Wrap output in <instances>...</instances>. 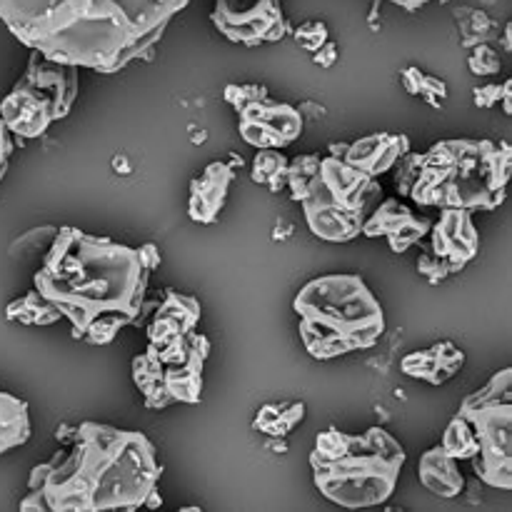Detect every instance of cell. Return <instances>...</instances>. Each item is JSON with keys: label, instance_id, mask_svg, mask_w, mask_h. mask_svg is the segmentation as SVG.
<instances>
[{"label": "cell", "instance_id": "cell-1", "mask_svg": "<svg viewBox=\"0 0 512 512\" xmlns=\"http://www.w3.org/2000/svg\"><path fill=\"white\" fill-rule=\"evenodd\" d=\"M160 268L153 243L140 248L65 225L33 275V288L70 323V335L110 345L128 325L140 328L150 275Z\"/></svg>", "mask_w": 512, "mask_h": 512}, {"label": "cell", "instance_id": "cell-2", "mask_svg": "<svg viewBox=\"0 0 512 512\" xmlns=\"http://www.w3.org/2000/svg\"><path fill=\"white\" fill-rule=\"evenodd\" d=\"M190 0H0L15 40L53 63L118 73L153 58L170 20Z\"/></svg>", "mask_w": 512, "mask_h": 512}, {"label": "cell", "instance_id": "cell-3", "mask_svg": "<svg viewBox=\"0 0 512 512\" xmlns=\"http://www.w3.org/2000/svg\"><path fill=\"white\" fill-rule=\"evenodd\" d=\"M55 438L68 450L35 465L23 512H133L158 488L163 465L140 430L85 420L63 425Z\"/></svg>", "mask_w": 512, "mask_h": 512}, {"label": "cell", "instance_id": "cell-4", "mask_svg": "<svg viewBox=\"0 0 512 512\" xmlns=\"http://www.w3.org/2000/svg\"><path fill=\"white\" fill-rule=\"evenodd\" d=\"M405 450L380 425L363 435L328 428L315 438L310 453L313 483L325 500L345 510L378 508L393 498Z\"/></svg>", "mask_w": 512, "mask_h": 512}, {"label": "cell", "instance_id": "cell-5", "mask_svg": "<svg viewBox=\"0 0 512 512\" xmlns=\"http://www.w3.org/2000/svg\"><path fill=\"white\" fill-rule=\"evenodd\" d=\"M512 148L505 140H440L420 155L408 198L423 208L495 210L508 198Z\"/></svg>", "mask_w": 512, "mask_h": 512}, {"label": "cell", "instance_id": "cell-6", "mask_svg": "<svg viewBox=\"0 0 512 512\" xmlns=\"http://www.w3.org/2000/svg\"><path fill=\"white\" fill-rule=\"evenodd\" d=\"M298 333L315 360L370 350L385 333V310L360 275L333 273L305 283L293 300Z\"/></svg>", "mask_w": 512, "mask_h": 512}, {"label": "cell", "instance_id": "cell-7", "mask_svg": "<svg viewBox=\"0 0 512 512\" xmlns=\"http://www.w3.org/2000/svg\"><path fill=\"white\" fill-rule=\"evenodd\" d=\"M383 200V185L340 158H320L318 173L300 200L305 223L325 243H350L363 235V225Z\"/></svg>", "mask_w": 512, "mask_h": 512}, {"label": "cell", "instance_id": "cell-8", "mask_svg": "<svg viewBox=\"0 0 512 512\" xmlns=\"http://www.w3.org/2000/svg\"><path fill=\"white\" fill-rule=\"evenodd\" d=\"M75 98L78 68L53 63L40 53H33L23 78L0 100V120L15 138H43L55 120L68 118Z\"/></svg>", "mask_w": 512, "mask_h": 512}, {"label": "cell", "instance_id": "cell-9", "mask_svg": "<svg viewBox=\"0 0 512 512\" xmlns=\"http://www.w3.org/2000/svg\"><path fill=\"white\" fill-rule=\"evenodd\" d=\"M210 355V340L203 333L173 343L153 345L133 358V383L150 410H165L170 405H195L203 395V370Z\"/></svg>", "mask_w": 512, "mask_h": 512}, {"label": "cell", "instance_id": "cell-10", "mask_svg": "<svg viewBox=\"0 0 512 512\" xmlns=\"http://www.w3.org/2000/svg\"><path fill=\"white\" fill-rule=\"evenodd\" d=\"M458 415L473 425L478 438V455L470 463L480 483L512 490V368H503L470 393Z\"/></svg>", "mask_w": 512, "mask_h": 512}, {"label": "cell", "instance_id": "cell-11", "mask_svg": "<svg viewBox=\"0 0 512 512\" xmlns=\"http://www.w3.org/2000/svg\"><path fill=\"white\" fill-rule=\"evenodd\" d=\"M430 238L420 240L418 273L430 285H440L458 275L478 258L480 233L468 210L445 208L438 223L430 225Z\"/></svg>", "mask_w": 512, "mask_h": 512}, {"label": "cell", "instance_id": "cell-12", "mask_svg": "<svg viewBox=\"0 0 512 512\" xmlns=\"http://www.w3.org/2000/svg\"><path fill=\"white\" fill-rule=\"evenodd\" d=\"M210 20L220 35L245 48L280 43L290 30L280 0H215Z\"/></svg>", "mask_w": 512, "mask_h": 512}, {"label": "cell", "instance_id": "cell-13", "mask_svg": "<svg viewBox=\"0 0 512 512\" xmlns=\"http://www.w3.org/2000/svg\"><path fill=\"white\" fill-rule=\"evenodd\" d=\"M235 113L240 138L255 150H283L303 135V113L290 103L270 100V95L250 100Z\"/></svg>", "mask_w": 512, "mask_h": 512}, {"label": "cell", "instance_id": "cell-14", "mask_svg": "<svg viewBox=\"0 0 512 512\" xmlns=\"http://www.w3.org/2000/svg\"><path fill=\"white\" fill-rule=\"evenodd\" d=\"M430 225L433 220L418 218L403 200L390 198L375 205V210L365 220L363 235L365 238H385L393 253L403 255L415 248L420 240L428 238Z\"/></svg>", "mask_w": 512, "mask_h": 512}, {"label": "cell", "instance_id": "cell-15", "mask_svg": "<svg viewBox=\"0 0 512 512\" xmlns=\"http://www.w3.org/2000/svg\"><path fill=\"white\" fill-rule=\"evenodd\" d=\"M330 155L353 165L360 173L378 178L393 170V165L410 150V138L403 133H370L353 143H330Z\"/></svg>", "mask_w": 512, "mask_h": 512}, {"label": "cell", "instance_id": "cell-16", "mask_svg": "<svg viewBox=\"0 0 512 512\" xmlns=\"http://www.w3.org/2000/svg\"><path fill=\"white\" fill-rule=\"evenodd\" d=\"M238 168H243V160L238 158L213 160L205 165L203 173L195 175L188 195V215L193 223L213 225L220 218Z\"/></svg>", "mask_w": 512, "mask_h": 512}, {"label": "cell", "instance_id": "cell-17", "mask_svg": "<svg viewBox=\"0 0 512 512\" xmlns=\"http://www.w3.org/2000/svg\"><path fill=\"white\" fill-rule=\"evenodd\" d=\"M200 315H203V308H200V300L195 295L178 293V290H165L163 300L158 303L148 328H145L148 343L163 345L180 338H188L190 333L198 330Z\"/></svg>", "mask_w": 512, "mask_h": 512}, {"label": "cell", "instance_id": "cell-18", "mask_svg": "<svg viewBox=\"0 0 512 512\" xmlns=\"http://www.w3.org/2000/svg\"><path fill=\"white\" fill-rule=\"evenodd\" d=\"M465 353L453 340H440L425 350H415L400 360L403 375L413 380H425L430 385H445L463 370Z\"/></svg>", "mask_w": 512, "mask_h": 512}, {"label": "cell", "instance_id": "cell-19", "mask_svg": "<svg viewBox=\"0 0 512 512\" xmlns=\"http://www.w3.org/2000/svg\"><path fill=\"white\" fill-rule=\"evenodd\" d=\"M418 478L423 488H428L430 493L443 500L460 498L465 490V475L460 470L458 460L450 458L440 445L423 453L418 463Z\"/></svg>", "mask_w": 512, "mask_h": 512}, {"label": "cell", "instance_id": "cell-20", "mask_svg": "<svg viewBox=\"0 0 512 512\" xmlns=\"http://www.w3.org/2000/svg\"><path fill=\"white\" fill-rule=\"evenodd\" d=\"M30 435V405L0 390V455L25 445Z\"/></svg>", "mask_w": 512, "mask_h": 512}, {"label": "cell", "instance_id": "cell-21", "mask_svg": "<svg viewBox=\"0 0 512 512\" xmlns=\"http://www.w3.org/2000/svg\"><path fill=\"white\" fill-rule=\"evenodd\" d=\"M305 420V403L303 400H290V403H265L255 413L253 430L263 433L273 440H283L298 428Z\"/></svg>", "mask_w": 512, "mask_h": 512}, {"label": "cell", "instance_id": "cell-22", "mask_svg": "<svg viewBox=\"0 0 512 512\" xmlns=\"http://www.w3.org/2000/svg\"><path fill=\"white\" fill-rule=\"evenodd\" d=\"M5 318L13 320L20 325H53L58 323L63 315L55 308L50 300H45L38 290H28L23 298L10 300L8 308H5Z\"/></svg>", "mask_w": 512, "mask_h": 512}, {"label": "cell", "instance_id": "cell-23", "mask_svg": "<svg viewBox=\"0 0 512 512\" xmlns=\"http://www.w3.org/2000/svg\"><path fill=\"white\" fill-rule=\"evenodd\" d=\"M288 165L290 158H285L283 150L265 148L258 150L253 158V183L263 185L270 193H280L288 188Z\"/></svg>", "mask_w": 512, "mask_h": 512}, {"label": "cell", "instance_id": "cell-24", "mask_svg": "<svg viewBox=\"0 0 512 512\" xmlns=\"http://www.w3.org/2000/svg\"><path fill=\"white\" fill-rule=\"evenodd\" d=\"M400 83L415 98H423L430 108H443V103L448 100V85L443 78H435L428 75L425 70H420L418 65H408V68L400 70Z\"/></svg>", "mask_w": 512, "mask_h": 512}, {"label": "cell", "instance_id": "cell-25", "mask_svg": "<svg viewBox=\"0 0 512 512\" xmlns=\"http://www.w3.org/2000/svg\"><path fill=\"white\" fill-rule=\"evenodd\" d=\"M440 448L455 460H473L478 455V438H475L473 425L463 415H455L448 428H445Z\"/></svg>", "mask_w": 512, "mask_h": 512}, {"label": "cell", "instance_id": "cell-26", "mask_svg": "<svg viewBox=\"0 0 512 512\" xmlns=\"http://www.w3.org/2000/svg\"><path fill=\"white\" fill-rule=\"evenodd\" d=\"M55 235H58V228H50V225L30 230V233H25L23 238H18L10 245V255H13V258H30V255L45 258V253H48L50 245H53Z\"/></svg>", "mask_w": 512, "mask_h": 512}, {"label": "cell", "instance_id": "cell-27", "mask_svg": "<svg viewBox=\"0 0 512 512\" xmlns=\"http://www.w3.org/2000/svg\"><path fill=\"white\" fill-rule=\"evenodd\" d=\"M468 68L470 73L478 75V78H490V75H498L503 63H500L498 50L490 48L488 43H478L473 45V53L468 58Z\"/></svg>", "mask_w": 512, "mask_h": 512}, {"label": "cell", "instance_id": "cell-28", "mask_svg": "<svg viewBox=\"0 0 512 512\" xmlns=\"http://www.w3.org/2000/svg\"><path fill=\"white\" fill-rule=\"evenodd\" d=\"M295 40L303 50H308L310 55L315 53L318 48H323L325 43L330 40V30L323 20H305L295 28Z\"/></svg>", "mask_w": 512, "mask_h": 512}, {"label": "cell", "instance_id": "cell-29", "mask_svg": "<svg viewBox=\"0 0 512 512\" xmlns=\"http://www.w3.org/2000/svg\"><path fill=\"white\" fill-rule=\"evenodd\" d=\"M418 168H420V155L418 153H405L398 163L393 165V180H395V190H398L403 198H408L410 190H413L415 178H418Z\"/></svg>", "mask_w": 512, "mask_h": 512}, {"label": "cell", "instance_id": "cell-30", "mask_svg": "<svg viewBox=\"0 0 512 512\" xmlns=\"http://www.w3.org/2000/svg\"><path fill=\"white\" fill-rule=\"evenodd\" d=\"M503 95V83H483L473 90V98L478 108H495Z\"/></svg>", "mask_w": 512, "mask_h": 512}, {"label": "cell", "instance_id": "cell-31", "mask_svg": "<svg viewBox=\"0 0 512 512\" xmlns=\"http://www.w3.org/2000/svg\"><path fill=\"white\" fill-rule=\"evenodd\" d=\"M13 150H15L13 133H10V130L5 128L3 120H0V183H3V178L8 175L10 155H13Z\"/></svg>", "mask_w": 512, "mask_h": 512}, {"label": "cell", "instance_id": "cell-32", "mask_svg": "<svg viewBox=\"0 0 512 512\" xmlns=\"http://www.w3.org/2000/svg\"><path fill=\"white\" fill-rule=\"evenodd\" d=\"M335 60H338V45H335L333 40H328L323 48H318L313 53V63L318 65V68H333Z\"/></svg>", "mask_w": 512, "mask_h": 512}, {"label": "cell", "instance_id": "cell-33", "mask_svg": "<svg viewBox=\"0 0 512 512\" xmlns=\"http://www.w3.org/2000/svg\"><path fill=\"white\" fill-rule=\"evenodd\" d=\"M388 3L398 5V8L408 10V13H415V10L425 8L428 3H448V0H388Z\"/></svg>", "mask_w": 512, "mask_h": 512}, {"label": "cell", "instance_id": "cell-34", "mask_svg": "<svg viewBox=\"0 0 512 512\" xmlns=\"http://www.w3.org/2000/svg\"><path fill=\"white\" fill-rule=\"evenodd\" d=\"M500 103H503L505 115H512V80L503 83V95H500Z\"/></svg>", "mask_w": 512, "mask_h": 512}, {"label": "cell", "instance_id": "cell-35", "mask_svg": "<svg viewBox=\"0 0 512 512\" xmlns=\"http://www.w3.org/2000/svg\"><path fill=\"white\" fill-rule=\"evenodd\" d=\"M160 505H163V498H160V488H155L153 493L148 495V500H145V508L155 510V508H160Z\"/></svg>", "mask_w": 512, "mask_h": 512}]
</instances>
